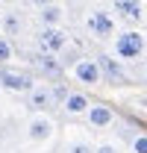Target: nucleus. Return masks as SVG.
<instances>
[{"label":"nucleus","mask_w":147,"mask_h":153,"mask_svg":"<svg viewBox=\"0 0 147 153\" xmlns=\"http://www.w3.org/2000/svg\"><path fill=\"white\" fill-rule=\"evenodd\" d=\"M97 59V65H100V74H103V82H109L115 88H121V85H127V71H124V62L118 56H109V53H100Z\"/></svg>","instance_id":"nucleus-6"},{"label":"nucleus","mask_w":147,"mask_h":153,"mask_svg":"<svg viewBox=\"0 0 147 153\" xmlns=\"http://www.w3.org/2000/svg\"><path fill=\"white\" fill-rule=\"evenodd\" d=\"M144 0H115L112 3V15L115 18H121L127 27H135V24H141L144 21Z\"/></svg>","instance_id":"nucleus-8"},{"label":"nucleus","mask_w":147,"mask_h":153,"mask_svg":"<svg viewBox=\"0 0 147 153\" xmlns=\"http://www.w3.org/2000/svg\"><path fill=\"white\" fill-rule=\"evenodd\" d=\"M68 153H94V144L88 138L76 135V138H71V144H68Z\"/></svg>","instance_id":"nucleus-15"},{"label":"nucleus","mask_w":147,"mask_h":153,"mask_svg":"<svg viewBox=\"0 0 147 153\" xmlns=\"http://www.w3.org/2000/svg\"><path fill=\"white\" fill-rule=\"evenodd\" d=\"M30 3H33L36 9H41V6H47V3H56V0H30Z\"/></svg>","instance_id":"nucleus-20"},{"label":"nucleus","mask_w":147,"mask_h":153,"mask_svg":"<svg viewBox=\"0 0 147 153\" xmlns=\"http://www.w3.org/2000/svg\"><path fill=\"white\" fill-rule=\"evenodd\" d=\"M38 21H41V27H62L65 9H62L59 3H47V6L38 9Z\"/></svg>","instance_id":"nucleus-13"},{"label":"nucleus","mask_w":147,"mask_h":153,"mask_svg":"<svg viewBox=\"0 0 147 153\" xmlns=\"http://www.w3.org/2000/svg\"><path fill=\"white\" fill-rule=\"evenodd\" d=\"M33 65H36L38 74L44 76H62V59H56V53H44V50H38L36 56H33Z\"/></svg>","instance_id":"nucleus-10"},{"label":"nucleus","mask_w":147,"mask_h":153,"mask_svg":"<svg viewBox=\"0 0 147 153\" xmlns=\"http://www.w3.org/2000/svg\"><path fill=\"white\" fill-rule=\"evenodd\" d=\"M94 153H121V147L112 141H100V144H94Z\"/></svg>","instance_id":"nucleus-19"},{"label":"nucleus","mask_w":147,"mask_h":153,"mask_svg":"<svg viewBox=\"0 0 147 153\" xmlns=\"http://www.w3.org/2000/svg\"><path fill=\"white\" fill-rule=\"evenodd\" d=\"M71 74H74V79L82 82V85H100V82H103L100 65H97V59H91V56L76 59V62L71 65Z\"/></svg>","instance_id":"nucleus-7"},{"label":"nucleus","mask_w":147,"mask_h":153,"mask_svg":"<svg viewBox=\"0 0 147 153\" xmlns=\"http://www.w3.org/2000/svg\"><path fill=\"white\" fill-rule=\"evenodd\" d=\"M33 85H36V76L30 74V71L15 68V65H0V88H3V91L27 94Z\"/></svg>","instance_id":"nucleus-3"},{"label":"nucleus","mask_w":147,"mask_h":153,"mask_svg":"<svg viewBox=\"0 0 147 153\" xmlns=\"http://www.w3.org/2000/svg\"><path fill=\"white\" fill-rule=\"evenodd\" d=\"M0 36H3V27H0Z\"/></svg>","instance_id":"nucleus-23"},{"label":"nucleus","mask_w":147,"mask_h":153,"mask_svg":"<svg viewBox=\"0 0 147 153\" xmlns=\"http://www.w3.org/2000/svg\"><path fill=\"white\" fill-rule=\"evenodd\" d=\"M112 47H115V56L121 59V62H135V59L144 56V50H147V38H144V33H141V30L127 27V30L115 33V38H112Z\"/></svg>","instance_id":"nucleus-1"},{"label":"nucleus","mask_w":147,"mask_h":153,"mask_svg":"<svg viewBox=\"0 0 147 153\" xmlns=\"http://www.w3.org/2000/svg\"><path fill=\"white\" fill-rule=\"evenodd\" d=\"M36 41H38V50L56 53V56H62V53L68 50V44H71V38H68V33H65L62 27H41Z\"/></svg>","instance_id":"nucleus-5"},{"label":"nucleus","mask_w":147,"mask_h":153,"mask_svg":"<svg viewBox=\"0 0 147 153\" xmlns=\"http://www.w3.org/2000/svg\"><path fill=\"white\" fill-rule=\"evenodd\" d=\"M12 56H15L12 41H9L6 36H0V65H9V62H12Z\"/></svg>","instance_id":"nucleus-17"},{"label":"nucleus","mask_w":147,"mask_h":153,"mask_svg":"<svg viewBox=\"0 0 147 153\" xmlns=\"http://www.w3.org/2000/svg\"><path fill=\"white\" fill-rule=\"evenodd\" d=\"M0 15H3V3H0Z\"/></svg>","instance_id":"nucleus-22"},{"label":"nucleus","mask_w":147,"mask_h":153,"mask_svg":"<svg viewBox=\"0 0 147 153\" xmlns=\"http://www.w3.org/2000/svg\"><path fill=\"white\" fill-rule=\"evenodd\" d=\"M0 27H3V36L6 38H15V36H21V30H24V21H21L18 12H3V15H0Z\"/></svg>","instance_id":"nucleus-14"},{"label":"nucleus","mask_w":147,"mask_h":153,"mask_svg":"<svg viewBox=\"0 0 147 153\" xmlns=\"http://www.w3.org/2000/svg\"><path fill=\"white\" fill-rule=\"evenodd\" d=\"M129 150H132V153H147V133L132 135V141H129Z\"/></svg>","instance_id":"nucleus-18"},{"label":"nucleus","mask_w":147,"mask_h":153,"mask_svg":"<svg viewBox=\"0 0 147 153\" xmlns=\"http://www.w3.org/2000/svg\"><path fill=\"white\" fill-rule=\"evenodd\" d=\"M144 21H147V12H144Z\"/></svg>","instance_id":"nucleus-24"},{"label":"nucleus","mask_w":147,"mask_h":153,"mask_svg":"<svg viewBox=\"0 0 147 153\" xmlns=\"http://www.w3.org/2000/svg\"><path fill=\"white\" fill-rule=\"evenodd\" d=\"M27 106L33 109V112H44V109H50L53 106V97H50V85H33L30 91H27Z\"/></svg>","instance_id":"nucleus-11"},{"label":"nucleus","mask_w":147,"mask_h":153,"mask_svg":"<svg viewBox=\"0 0 147 153\" xmlns=\"http://www.w3.org/2000/svg\"><path fill=\"white\" fill-rule=\"evenodd\" d=\"M68 91H71V88H68L65 82H53V85H50V97H53V106H62V103H65V97H68Z\"/></svg>","instance_id":"nucleus-16"},{"label":"nucleus","mask_w":147,"mask_h":153,"mask_svg":"<svg viewBox=\"0 0 147 153\" xmlns=\"http://www.w3.org/2000/svg\"><path fill=\"white\" fill-rule=\"evenodd\" d=\"M53 133H56V124H53V118L44 112H33L27 127H24V135H27L30 144H47L53 138Z\"/></svg>","instance_id":"nucleus-4"},{"label":"nucleus","mask_w":147,"mask_h":153,"mask_svg":"<svg viewBox=\"0 0 147 153\" xmlns=\"http://www.w3.org/2000/svg\"><path fill=\"white\" fill-rule=\"evenodd\" d=\"M88 106H91V97L85 94V91H68L65 103H62V109L68 115H85Z\"/></svg>","instance_id":"nucleus-12"},{"label":"nucleus","mask_w":147,"mask_h":153,"mask_svg":"<svg viewBox=\"0 0 147 153\" xmlns=\"http://www.w3.org/2000/svg\"><path fill=\"white\" fill-rule=\"evenodd\" d=\"M85 30L97 41H112L115 33H118V18L112 12H106V9H91L88 18H85Z\"/></svg>","instance_id":"nucleus-2"},{"label":"nucleus","mask_w":147,"mask_h":153,"mask_svg":"<svg viewBox=\"0 0 147 153\" xmlns=\"http://www.w3.org/2000/svg\"><path fill=\"white\" fill-rule=\"evenodd\" d=\"M85 121L91 124L94 130H109L112 124H115V106H109V103H91L88 106V112H85Z\"/></svg>","instance_id":"nucleus-9"},{"label":"nucleus","mask_w":147,"mask_h":153,"mask_svg":"<svg viewBox=\"0 0 147 153\" xmlns=\"http://www.w3.org/2000/svg\"><path fill=\"white\" fill-rule=\"evenodd\" d=\"M0 3H3V6H6V3H12V0H0Z\"/></svg>","instance_id":"nucleus-21"}]
</instances>
